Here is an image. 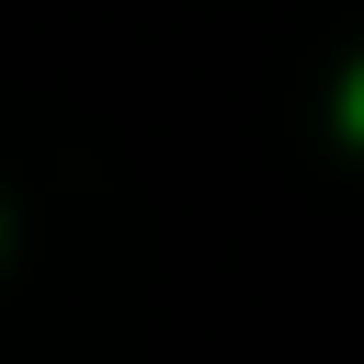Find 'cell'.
Instances as JSON below:
<instances>
[{"label": "cell", "mask_w": 364, "mask_h": 364, "mask_svg": "<svg viewBox=\"0 0 364 364\" xmlns=\"http://www.w3.org/2000/svg\"><path fill=\"white\" fill-rule=\"evenodd\" d=\"M353 125H364V80H353Z\"/></svg>", "instance_id": "6da1fadb"}]
</instances>
